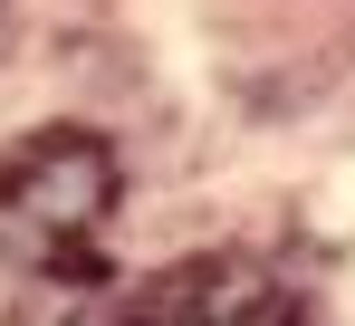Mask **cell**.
<instances>
[{
	"label": "cell",
	"mask_w": 355,
	"mask_h": 326,
	"mask_svg": "<svg viewBox=\"0 0 355 326\" xmlns=\"http://www.w3.org/2000/svg\"><path fill=\"white\" fill-rule=\"evenodd\" d=\"M125 202V163L87 125H39L0 154V259L19 269H96L106 221Z\"/></svg>",
	"instance_id": "1"
},
{
	"label": "cell",
	"mask_w": 355,
	"mask_h": 326,
	"mask_svg": "<svg viewBox=\"0 0 355 326\" xmlns=\"http://www.w3.org/2000/svg\"><path fill=\"white\" fill-rule=\"evenodd\" d=\"M0 49H10V0H0Z\"/></svg>",
	"instance_id": "4"
},
{
	"label": "cell",
	"mask_w": 355,
	"mask_h": 326,
	"mask_svg": "<svg viewBox=\"0 0 355 326\" xmlns=\"http://www.w3.org/2000/svg\"><path fill=\"white\" fill-rule=\"evenodd\" d=\"M125 326H307L297 288L250 250H202L125 298Z\"/></svg>",
	"instance_id": "2"
},
{
	"label": "cell",
	"mask_w": 355,
	"mask_h": 326,
	"mask_svg": "<svg viewBox=\"0 0 355 326\" xmlns=\"http://www.w3.org/2000/svg\"><path fill=\"white\" fill-rule=\"evenodd\" d=\"M19 326H125V298L106 269H39V288L19 298Z\"/></svg>",
	"instance_id": "3"
}]
</instances>
